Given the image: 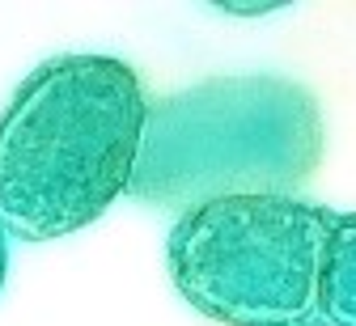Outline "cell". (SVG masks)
<instances>
[{"mask_svg": "<svg viewBox=\"0 0 356 326\" xmlns=\"http://www.w3.org/2000/svg\"><path fill=\"white\" fill-rule=\"evenodd\" d=\"M5 275H9V233L0 225V288H5Z\"/></svg>", "mask_w": 356, "mask_h": 326, "instance_id": "obj_5", "label": "cell"}, {"mask_svg": "<svg viewBox=\"0 0 356 326\" xmlns=\"http://www.w3.org/2000/svg\"><path fill=\"white\" fill-rule=\"evenodd\" d=\"M323 106L280 72H220L153 98L131 199L200 208L229 195H301L323 161Z\"/></svg>", "mask_w": 356, "mask_h": 326, "instance_id": "obj_2", "label": "cell"}, {"mask_svg": "<svg viewBox=\"0 0 356 326\" xmlns=\"http://www.w3.org/2000/svg\"><path fill=\"white\" fill-rule=\"evenodd\" d=\"M323 326H356V212L335 216L323 263Z\"/></svg>", "mask_w": 356, "mask_h": 326, "instance_id": "obj_4", "label": "cell"}, {"mask_svg": "<svg viewBox=\"0 0 356 326\" xmlns=\"http://www.w3.org/2000/svg\"><path fill=\"white\" fill-rule=\"evenodd\" d=\"M149 89L115 56H56L30 68L0 111V225L56 242L94 225L131 191Z\"/></svg>", "mask_w": 356, "mask_h": 326, "instance_id": "obj_1", "label": "cell"}, {"mask_svg": "<svg viewBox=\"0 0 356 326\" xmlns=\"http://www.w3.org/2000/svg\"><path fill=\"white\" fill-rule=\"evenodd\" d=\"M335 216L301 195H229L178 212L165 267L178 297L220 326H323Z\"/></svg>", "mask_w": 356, "mask_h": 326, "instance_id": "obj_3", "label": "cell"}]
</instances>
